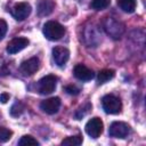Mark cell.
Segmentation results:
<instances>
[{"mask_svg": "<svg viewBox=\"0 0 146 146\" xmlns=\"http://www.w3.org/2000/svg\"><path fill=\"white\" fill-rule=\"evenodd\" d=\"M103 27L106 31V33L113 38V39H119L123 32H124V25L122 22L115 19L114 17L106 16L103 19Z\"/></svg>", "mask_w": 146, "mask_h": 146, "instance_id": "1", "label": "cell"}, {"mask_svg": "<svg viewBox=\"0 0 146 146\" xmlns=\"http://www.w3.org/2000/svg\"><path fill=\"white\" fill-rule=\"evenodd\" d=\"M65 34V27L56 21H48L43 25V35L51 41L59 40Z\"/></svg>", "mask_w": 146, "mask_h": 146, "instance_id": "2", "label": "cell"}, {"mask_svg": "<svg viewBox=\"0 0 146 146\" xmlns=\"http://www.w3.org/2000/svg\"><path fill=\"white\" fill-rule=\"evenodd\" d=\"M102 106L107 114H119L122 111V103L114 95H105L102 98Z\"/></svg>", "mask_w": 146, "mask_h": 146, "instance_id": "3", "label": "cell"}, {"mask_svg": "<svg viewBox=\"0 0 146 146\" xmlns=\"http://www.w3.org/2000/svg\"><path fill=\"white\" fill-rule=\"evenodd\" d=\"M130 132H131L130 125L128 123H125V122H122V121L113 122L110 125V129H108V133H110L111 137L120 138V139L127 138Z\"/></svg>", "mask_w": 146, "mask_h": 146, "instance_id": "4", "label": "cell"}, {"mask_svg": "<svg viewBox=\"0 0 146 146\" xmlns=\"http://www.w3.org/2000/svg\"><path fill=\"white\" fill-rule=\"evenodd\" d=\"M84 129H86V132L88 133L89 137L96 139V138H98V137L103 133L104 123H103L102 119H99V117L96 116V117L90 119V120L86 123Z\"/></svg>", "mask_w": 146, "mask_h": 146, "instance_id": "5", "label": "cell"}, {"mask_svg": "<svg viewBox=\"0 0 146 146\" xmlns=\"http://www.w3.org/2000/svg\"><path fill=\"white\" fill-rule=\"evenodd\" d=\"M57 76L49 74L43 76L39 82H38V89L40 91V94L42 95H49L52 91H55L56 89V84H57Z\"/></svg>", "mask_w": 146, "mask_h": 146, "instance_id": "6", "label": "cell"}, {"mask_svg": "<svg viewBox=\"0 0 146 146\" xmlns=\"http://www.w3.org/2000/svg\"><path fill=\"white\" fill-rule=\"evenodd\" d=\"M31 5L27 2H19L16 3L11 9V15L17 21H24L31 14Z\"/></svg>", "mask_w": 146, "mask_h": 146, "instance_id": "7", "label": "cell"}, {"mask_svg": "<svg viewBox=\"0 0 146 146\" xmlns=\"http://www.w3.org/2000/svg\"><path fill=\"white\" fill-rule=\"evenodd\" d=\"M52 58L57 66H64L70 58V50L65 47L57 46L52 49Z\"/></svg>", "mask_w": 146, "mask_h": 146, "instance_id": "8", "label": "cell"}, {"mask_svg": "<svg viewBox=\"0 0 146 146\" xmlns=\"http://www.w3.org/2000/svg\"><path fill=\"white\" fill-rule=\"evenodd\" d=\"M60 107V99L59 97H51L46 100H42L40 104V108L47 114H55L58 112Z\"/></svg>", "mask_w": 146, "mask_h": 146, "instance_id": "9", "label": "cell"}, {"mask_svg": "<svg viewBox=\"0 0 146 146\" xmlns=\"http://www.w3.org/2000/svg\"><path fill=\"white\" fill-rule=\"evenodd\" d=\"M40 67V59L38 57H31L21 64V71L24 75L34 74Z\"/></svg>", "mask_w": 146, "mask_h": 146, "instance_id": "10", "label": "cell"}, {"mask_svg": "<svg viewBox=\"0 0 146 146\" xmlns=\"http://www.w3.org/2000/svg\"><path fill=\"white\" fill-rule=\"evenodd\" d=\"M29 44V40L26 38H15L7 44V52L10 55L17 54L24 48H26Z\"/></svg>", "mask_w": 146, "mask_h": 146, "instance_id": "11", "label": "cell"}, {"mask_svg": "<svg viewBox=\"0 0 146 146\" xmlns=\"http://www.w3.org/2000/svg\"><path fill=\"white\" fill-rule=\"evenodd\" d=\"M73 74L76 79L81 80V81H89L94 78V72L92 70L88 68L86 65L83 64H78L74 66V70H73Z\"/></svg>", "mask_w": 146, "mask_h": 146, "instance_id": "12", "label": "cell"}, {"mask_svg": "<svg viewBox=\"0 0 146 146\" xmlns=\"http://www.w3.org/2000/svg\"><path fill=\"white\" fill-rule=\"evenodd\" d=\"M55 3L51 0H41L38 5V14L40 16H47L52 13Z\"/></svg>", "mask_w": 146, "mask_h": 146, "instance_id": "13", "label": "cell"}, {"mask_svg": "<svg viewBox=\"0 0 146 146\" xmlns=\"http://www.w3.org/2000/svg\"><path fill=\"white\" fill-rule=\"evenodd\" d=\"M115 75V72L114 70H110V68H105V70H102L99 71L98 73V76H97V81L99 84H103L110 80H112Z\"/></svg>", "mask_w": 146, "mask_h": 146, "instance_id": "14", "label": "cell"}, {"mask_svg": "<svg viewBox=\"0 0 146 146\" xmlns=\"http://www.w3.org/2000/svg\"><path fill=\"white\" fill-rule=\"evenodd\" d=\"M117 5L123 11L131 14L135 11L137 2H136V0H117Z\"/></svg>", "mask_w": 146, "mask_h": 146, "instance_id": "15", "label": "cell"}, {"mask_svg": "<svg viewBox=\"0 0 146 146\" xmlns=\"http://www.w3.org/2000/svg\"><path fill=\"white\" fill-rule=\"evenodd\" d=\"M82 136H71L62 140L63 146H79L82 144Z\"/></svg>", "mask_w": 146, "mask_h": 146, "instance_id": "16", "label": "cell"}, {"mask_svg": "<svg viewBox=\"0 0 146 146\" xmlns=\"http://www.w3.org/2000/svg\"><path fill=\"white\" fill-rule=\"evenodd\" d=\"M18 145L19 146H34V145H39V141L34 139L32 136L25 135L18 140Z\"/></svg>", "mask_w": 146, "mask_h": 146, "instance_id": "17", "label": "cell"}, {"mask_svg": "<svg viewBox=\"0 0 146 146\" xmlns=\"http://www.w3.org/2000/svg\"><path fill=\"white\" fill-rule=\"evenodd\" d=\"M111 0H92L90 3V7L95 10H102L104 8H106L110 5Z\"/></svg>", "mask_w": 146, "mask_h": 146, "instance_id": "18", "label": "cell"}, {"mask_svg": "<svg viewBox=\"0 0 146 146\" xmlns=\"http://www.w3.org/2000/svg\"><path fill=\"white\" fill-rule=\"evenodd\" d=\"M13 136V131L5 128V127H0V143H6Z\"/></svg>", "mask_w": 146, "mask_h": 146, "instance_id": "19", "label": "cell"}, {"mask_svg": "<svg viewBox=\"0 0 146 146\" xmlns=\"http://www.w3.org/2000/svg\"><path fill=\"white\" fill-rule=\"evenodd\" d=\"M23 111H24L23 104H22L21 102H16V103L11 106V108H10V114H11L13 116H19V115L23 113Z\"/></svg>", "mask_w": 146, "mask_h": 146, "instance_id": "20", "label": "cell"}, {"mask_svg": "<svg viewBox=\"0 0 146 146\" xmlns=\"http://www.w3.org/2000/svg\"><path fill=\"white\" fill-rule=\"evenodd\" d=\"M7 29H8V25H7L6 21L2 19V18H0V40L6 35V33H7Z\"/></svg>", "mask_w": 146, "mask_h": 146, "instance_id": "21", "label": "cell"}, {"mask_svg": "<svg viewBox=\"0 0 146 146\" xmlns=\"http://www.w3.org/2000/svg\"><path fill=\"white\" fill-rule=\"evenodd\" d=\"M65 91H66L67 94H70V95H78V94L80 92V89L76 88L75 86L70 84V86H66V87H65Z\"/></svg>", "mask_w": 146, "mask_h": 146, "instance_id": "22", "label": "cell"}, {"mask_svg": "<svg viewBox=\"0 0 146 146\" xmlns=\"http://www.w3.org/2000/svg\"><path fill=\"white\" fill-rule=\"evenodd\" d=\"M8 100H9V95H8L7 92H3V94L0 95V103L6 104Z\"/></svg>", "mask_w": 146, "mask_h": 146, "instance_id": "23", "label": "cell"}, {"mask_svg": "<svg viewBox=\"0 0 146 146\" xmlns=\"http://www.w3.org/2000/svg\"><path fill=\"white\" fill-rule=\"evenodd\" d=\"M79 1H81V0H79Z\"/></svg>", "mask_w": 146, "mask_h": 146, "instance_id": "24", "label": "cell"}]
</instances>
